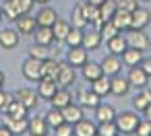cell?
<instances>
[{
  "label": "cell",
  "instance_id": "cell-47",
  "mask_svg": "<svg viewBox=\"0 0 151 136\" xmlns=\"http://www.w3.org/2000/svg\"><path fill=\"white\" fill-rule=\"evenodd\" d=\"M143 117H145V120H149V122H151V103H149V105H147V109H145V111H143Z\"/></svg>",
  "mask_w": 151,
  "mask_h": 136
},
{
  "label": "cell",
  "instance_id": "cell-40",
  "mask_svg": "<svg viewBox=\"0 0 151 136\" xmlns=\"http://www.w3.org/2000/svg\"><path fill=\"white\" fill-rule=\"evenodd\" d=\"M99 33H101V37L108 41L110 37H114V35H118L120 31H118V27L112 23V21H104L101 23V27H99Z\"/></svg>",
  "mask_w": 151,
  "mask_h": 136
},
{
  "label": "cell",
  "instance_id": "cell-9",
  "mask_svg": "<svg viewBox=\"0 0 151 136\" xmlns=\"http://www.w3.org/2000/svg\"><path fill=\"white\" fill-rule=\"evenodd\" d=\"M75 80H77L75 66H70L68 62H60V72L56 76L58 87H70V85H75Z\"/></svg>",
  "mask_w": 151,
  "mask_h": 136
},
{
  "label": "cell",
  "instance_id": "cell-10",
  "mask_svg": "<svg viewBox=\"0 0 151 136\" xmlns=\"http://www.w3.org/2000/svg\"><path fill=\"white\" fill-rule=\"evenodd\" d=\"M27 134L29 136H50V126L46 117H29L27 122Z\"/></svg>",
  "mask_w": 151,
  "mask_h": 136
},
{
  "label": "cell",
  "instance_id": "cell-26",
  "mask_svg": "<svg viewBox=\"0 0 151 136\" xmlns=\"http://www.w3.org/2000/svg\"><path fill=\"white\" fill-rule=\"evenodd\" d=\"M62 115H64V122L68 124H77L79 120H83V107L79 103H68L66 107H62Z\"/></svg>",
  "mask_w": 151,
  "mask_h": 136
},
{
  "label": "cell",
  "instance_id": "cell-22",
  "mask_svg": "<svg viewBox=\"0 0 151 136\" xmlns=\"http://www.w3.org/2000/svg\"><path fill=\"white\" fill-rule=\"evenodd\" d=\"M89 87H91V91L97 93L99 97H106V95L112 93V80H110V76H106V74H101L99 78H95L93 83H89Z\"/></svg>",
  "mask_w": 151,
  "mask_h": 136
},
{
  "label": "cell",
  "instance_id": "cell-37",
  "mask_svg": "<svg viewBox=\"0 0 151 136\" xmlns=\"http://www.w3.org/2000/svg\"><path fill=\"white\" fill-rule=\"evenodd\" d=\"M9 2L15 6V11L19 13V17H21V15H29V13L33 11V6H35L33 0H9Z\"/></svg>",
  "mask_w": 151,
  "mask_h": 136
},
{
  "label": "cell",
  "instance_id": "cell-48",
  "mask_svg": "<svg viewBox=\"0 0 151 136\" xmlns=\"http://www.w3.org/2000/svg\"><path fill=\"white\" fill-rule=\"evenodd\" d=\"M87 2H89V4H93V6H101L106 0H87Z\"/></svg>",
  "mask_w": 151,
  "mask_h": 136
},
{
  "label": "cell",
  "instance_id": "cell-32",
  "mask_svg": "<svg viewBox=\"0 0 151 136\" xmlns=\"http://www.w3.org/2000/svg\"><path fill=\"white\" fill-rule=\"evenodd\" d=\"M70 29H73L70 21H62V19H58V21L52 25V31H54V37H56V41H64Z\"/></svg>",
  "mask_w": 151,
  "mask_h": 136
},
{
  "label": "cell",
  "instance_id": "cell-44",
  "mask_svg": "<svg viewBox=\"0 0 151 136\" xmlns=\"http://www.w3.org/2000/svg\"><path fill=\"white\" fill-rule=\"evenodd\" d=\"M11 99H13V95H9L4 89H0V111L6 109V105L11 103Z\"/></svg>",
  "mask_w": 151,
  "mask_h": 136
},
{
  "label": "cell",
  "instance_id": "cell-27",
  "mask_svg": "<svg viewBox=\"0 0 151 136\" xmlns=\"http://www.w3.org/2000/svg\"><path fill=\"white\" fill-rule=\"evenodd\" d=\"M106 43H108V52H110V54H114V56H122V52L128 48L126 37H124V35H120V33H118V35H114V37H110Z\"/></svg>",
  "mask_w": 151,
  "mask_h": 136
},
{
  "label": "cell",
  "instance_id": "cell-29",
  "mask_svg": "<svg viewBox=\"0 0 151 136\" xmlns=\"http://www.w3.org/2000/svg\"><path fill=\"white\" fill-rule=\"evenodd\" d=\"M110 21H112V23L118 27V31H120V33L130 29V13H126V11L116 9V13L112 15V19H110Z\"/></svg>",
  "mask_w": 151,
  "mask_h": 136
},
{
  "label": "cell",
  "instance_id": "cell-36",
  "mask_svg": "<svg viewBox=\"0 0 151 136\" xmlns=\"http://www.w3.org/2000/svg\"><path fill=\"white\" fill-rule=\"evenodd\" d=\"M46 122H48V126H50V130H54L56 126H60L62 122H64V115H62V109H58V107H52L46 115Z\"/></svg>",
  "mask_w": 151,
  "mask_h": 136
},
{
  "label": "cell",
  "instance_id": "cell-12",
  "mask_svg": "<svg viewBox=\"0 0 151 136\" xmlns=\"http://www.w3.org/2000/svg\"><path fill=\"white\" fill-rule=\"evenodd\" d=\"M151 23V13L143 6H139L137 11L130 13V29H145Z\"/></svg>",
  "mask_w": 151,
  "mask_h": 136
},
{
  "label": "cell",
  "instance_id": "cell-7",
  "mask_svg": "<svg viewBox=\"0 0 151 136\" xmlns=\"http://www.w3.org/2000/svg\"><path fill=\"white\" fill-rule=\"evenodd\" d=\"M15 29L19 35H33V31L37 29V19L31 15H21L15 21Z\"/></svg>",
  "mask_w": 151,
  "mask_h": 136
},
{
  "label": "cell",
  "instance_id": "cell-28",
  "mask_svg": "<svg viewBox=\"0 0 151 136\" xmlns=\"http://www.w3.org/2000/svg\"><path fill=\"white\" fill-rule=\"evenodd\" d=\"M93 111H95V122L97 124L99 122H114V117H116V109L108 103H99Z\"/></svg>",
  "mask_w": 151,
  "mask_h": 136
},
{
  "label": "cell",
  "instance_id": "cell-42",
  "mask_svg": "<svg viewBox=\"0 0 151 136\" xmlns=\"http://www.w3.org/2000/svg\"><path fill=\"white\" fill-rule=\"evenodd\" d=\"M134 136H151V122L143 117V120L139 122L137 130H134Z\"/></svg>",
  "mask_w": 151,
  "mask_h": 136
},
{
  "label": "cell",
  "instance_id": "cell-17",
  "mask_svg": "<svg viewBox=\"0 0 151 136\" xmlns=\"http://www.w3.org/2000/svg\"><path fill=\"white\" fill-rule=\"evenodd\" d=\"M35 19H37V25H40V27H52L60 17H58V13H56L54 9H50V6L46 4V6L40 9V13L35 15Z\"/></svg>",
  "mask_w": 151,
  "mask_h": 136
},
{
  "label": "cell",
  "instance_id": "cell-35",
  "mask_svg": "<svg viewBox=\"0 0 151 136\" xmlns=\"http://www.w3.org/2000/svg\"><path fill=\"white\" fill-rule=\"evenodd\" d=\"M83 33H85V29H77V27H73V29L68 31V35H66L64 43H66L68 48H77V46H83Z\"/></svg>",
  "mask_w": 151,
  "mask_h": 136
},
{
  "label": "cell",
  "instance_id": "cell-24",
  "mask_svg": "<svg viewBox=\"0 0 151 136\" xmlns=\"http://www.w3.org/2000/svg\"><path fill=\"white\" fill-rule=\"evenodd\" d=\"M60 72V62L56 58H48L42 62V78H50V80H56Z\"/></svg>",
  "mask_w": 151,
  "mask_h": 136
},
{
  "label": "cell",
  "instance_id": "cell-1",
  "mask_svg": "<svg viewBox=\"0 0 151 136\" xmlns=\"http://www.w3.org/2000/svg\"><path fill=\"white\" fill-rule=\"evenodd\" d=\"M114 122H116V128H118L120 134H134L141 117L134 111H122V113H116Z\"/></svg>",
  "mask_w": 151,
  "mask_h": 136
},
{
  "label": "cell",
  "instance_id": "cell-23",
  "mask_svg": "<svg viewBox=\"0 0 151 136\" xmlns=\"http://www.w3.org/2000/svg\"><path fill=\"white\" fill-rule=\"evenodd\" d=\"M50 103H52V107L62 109V107H66L68 103H73V93L68 91V87H58V91H56V95L50 99Z\"/></svg>",
  "mask_w": 151,
  "mask_h": 136
},
{
  "label": "cell",
  "instance_id": "cell-5",
  "mask_svg": "<svg viewBox=\"0 0 151 136\" xmlns=\"http://www.w3.org/2000/svg\"><path fill=\"white\" fill-rule=\"evenodd\" d=\"M77 103L81 107H89V109H95L99 103H101V97L97 93L91 91V87H81L77 91Z\"/></svg>",
  "mask_w": 151,
  "mask_h": 136
},
{
  "label": "cell",
  "instance_id": "cell-3",
  "mask_svg": "<svg viewBox=\"0 0 151 136\" xmlns=\"http://www.w3.org/2000/svg\"><path fill=\"white\" fill-rule=\"evenodd\" d=\"M21 72H23V76H25L29 83H37V80L42 78V60L29 56V58L21 64Z\"/></svg>",
  "mask_w": 151,
  "mask_h": 136
},
{
  "label": "cell",
  "instance_id": "cell-39",
  "mask_svg": "<svg viewBox=\"0 0 151 136\" xmlns=\"http://www.w3.org/2000/svg\"><path fill=\"white\" fill-rule=\"evenodd\" d=\"M97 134L99 136H116L120 132L116 128V122H99L97 124Z\"/></svg>",
  "mask_w": 151,
  "mask_h": 136
},
{
  "label": "cell",
  "instance_id": "cell-19",
  "mask_svg": "<svg viewBox=\"0 0 151 136\" xmlns=\"http://www.w3.org/2000/svg\"><path fill=\"white\" fill-rule=\"evenodd\" d=\"M149 103H151V89H149V87L139 89V93L132 97V107H134V111L143 113V111L147 109V105H149Z\"/></svg>",
  "mask_w": 151,
  "mask_h": 136
},
{
  "label": "cell",
  "instance_id": "cell-14",
  "mask_svg": "<svg viewBox=\"0 0 151 136\" xmlns=\"http://www.w3.org/2000/svg\"><path fill=\"white\" fill-rule=\"evenodd\" d=\"M73 134L75 136H95L97 134V122L83 117L77 124H73Z\"/></svg>",
  "mask_w": 151,
  "mask_h": 136
},
{
  "label": "cell",
  "instance_id": "cell-53",
  "mask_svg": "<svg viewBox=\"0 0 151 136\" xmlns=\"http://www.w3.org/2000/svg\"><path fill=\"white\" fill-rule=\"evenodd\" d=\"M116 136H120V134H116Z\"/></svg>",
  "mask_w": 151,
  "mask_h": 136
},
{
  "label": "cell",
  "instance_id": "cell-4",
  "mask_svg": "<svg viewBox=\"0 0 151 136\" xmlns=\"http://www.w3.org/2000/svg\"><path fill=\"white\" fill-rule=\"evenodd\" d=\"M13 97H15L17 101H21L29 111L35 109L37 103H40V95H37V91H35V89H29V87H21V89H17Z\"/></svg>",
  "mask_w": 151,
  "mask_h": 136
},
{
  "label": "cell",
  "instance_id": "cell-25",
  "mask_svg": "<svg viewBox=\"0 0 151 136\" xmlns=\"http://www.w3.org/2000/svg\"><path fill=\"white\" fill-rule=\"evenodd\" d=\"M110 80H112V95H116V97H124V95L130 91V83H128L126 76L116 74V76H112Z\"/></svg>",
  "mask_w": 151,
  "mask_h": 136
},
{
  "label": "cell",
  "instance_id": "cell-41",
  "mask_svg": "<svg viewBox=\"0 0 151 136\" xmlns=\"http://www.w3.org/2000/svg\"><path fill=\"white\" fill-rule=\"evenodd\" d=\"M116 9L126 11V13H132V11L139 9V0H116Z\"/></svg>",
  "mask_w": 151,
  "mask_h": 136
},
{
  "label": "cell",
  "instance_id": "cell-51",
  "mask_svg": "<svg viewBox=\"0 0 151 136\" xmlns=\"http://www.w3.org/2000/svg\"><path fill=\"white\" fill-rule=\"evenodd\" d=\"M2 19H4V15H2V6H0V23H2Z\"/></svg>",
  "mask_w": 151,
  "mask_h": 136
},
{
  "label": "cell",
  "instance_id": "cell-38",
  "mask_svg": "<svg viewBox=\"0 0 151 136\" xmlns=\"http://www.w3.org/2000/svg\"><path fill=\"white\" fill-rule=\"evenodd\" d=\"M114 13H116V0H106L99 6V19L101 21H110Z\"/></svg>",
  "mask_w": 151,
  "mask_h": 136
},
{
  "label": "cell",
  "instance_id": "cell-16",
  "mask_svg": "<svg viewBox=\"0 0 151 136\" xmlns=\"http://www.w3.org/2000/svg\"><path fill=\"white\" fill-rule=\"evenodd\" d=\"M37 83H40V85H37V95H40V99L50 101V99L56 95V91H58V83H56V80H50V78H40Z\"/></svg>",
  "mask_w": 151,
  "mask_h": 136
},
{
  "label": "cell",
  "instance_id": "cell-20",
  "mask_svg": "<svg viewBox=\"0 0 151 136\" xmlns=\"http://www.w3.org/2000/svg\"><path fill=\"white\" fill-rule=\"evenodd\" d=\"M33 39H35V43H40V46H48V48L56 41L52 27H40V25H37V29L33 31Z\"/></svg>",
  "mask_w": 151,
  "mask_h": 136
},
{
  "label": "cell",
  "instance_id": "cell-34",
  "mask_svg": "<svg viewBox=\"0 0 151 136\" xmlns=\"http://www.w3.org/2000/svg\"><path fill=\"white\" fill-rule=\"evenodd\" d=\"M29 56L42 60V62L48 60V58H54V56H52V50H50L48 46H40V43H33V46L29 48Z\"/></svg>",
  "mask_w": 151,
  "mask_h": 136
},
{
  "label": "cell",
  "instance_id": "cell-31",
  "mask_svg": "<svg viewBox=\"0 0 151 136\" xmlns=\"http://www.w3.org/2000/svg\"><path fill=\"white\" fill-rule=\"evenodd\" d=\"M4 113H9V115H15V117H29V109L21 103V101H17L15 97L11 99V103L6 105V109H4Z\"/></svg>",
  "mask_w": 151,
  "mask_h": 136
},
{
  "label": "cell",
  "instance_id": "cell-45",
  "mask_svg": "<svg viewBox=\"0 0 151 136\" xmlns=\"http://www.w3.org/2000/svg\"><path fill=\"white\" fill-rule=\"evenodd\" d=\"M139 66H141V68L149 74V78H151V58H143V62H141Z\"/></svg>",
  "mask_w": 151,
  "mask_h": 136
},
{
  "label": "cell",
  "instance_id": "cell-50",
  "mask_svg": "<svg viewBox=\"0 0 151 136\" xmlns=\"http://www.w3.org/2000/svg\"><path fill=\"white\" fill-rule=\"evenodd\" d=\"M33 2H35V4H42V6H46L48 2H52V0H33Z\"/></svg>",
  "mask_w": 151,
  "mask_h": 136
},
{
  "label": "cell",
  "instance_id": "cell-6",
  "mask_svg": "<svg viewBox=\"0 0 151 136\" xmlns=\"http://www.w3.org/2000/svg\"><path fill=\"white\" fill-rule=\"evenodd\" d=\"M126 78H128L130 87H134V89L149 87V74H147V72H145L141 66H130V70H128Z\"/></svg>",
  "mask_w": 151,
  "mask_h": 136
},
{
  "label": "cell",
  "instance_id": "cell-2",
  "mask_svg": "<svg viewBox=\"0 0 151 136\" xmlns=\"http://www.w3.org/2000/svg\"><path fill=\"white\" fill-rule=\"evenodd\" d=\"M124 37H126L128 48H134V50H141V52H147L149 46H151L149 37L145 35V29H128V33Z\"/></svg>",
  "mask_w": 151,
  "mask_h": 136
},
{
  "label": "cell",
  "instance_id": "cell-18",
  "mask_svg": "<svg viewBox=\"0 0 151 136\" xmlns=\"http://www.w3.org/2000/svg\"><path fill=\"white\" fill-rule=\"evenodd\" d=\"M101 41H104V37H101L99 29H89V31L83 33V48H85L87 52L97 50V48L101 46Z\"/></svg>",
  "mask_w": 151,
  "mask_h": 136
},
{
  "label": "cell",
  "instance_id": "cell-15",
  "mask_svg": "<svg viewBox=\"0 0 151 136\" xmlns=\"http://www.w3.org/2000/svg\"><path fill=\"white\" fill-rule=\"evenodd\" d=\"M19 39H21V35L17 33V29H2L0 31V48L2 50H15L17 46H19Z\"/></svg>",
  "mask_w": 151,
  "mask_h": 136
},
{
  "label": "cell",
  "instance_id": "cell-52",
  "mask_svg": "<svg viewBox=\"0 0 151 136\" xmlns=\"http://www.w3.org/2000/svg\"><path fill=\"white\" fill-rule=\"evenodd\" d=\"M95 136H99V134H95Z\"/></svg>",
  "mask_w": 151,
  "mask_h": 136
},
{
  "label": "cell",
  "instance_id": "cell-33",
  "mask_svg": "<svg viewBox=\"0 0 151 136\" xmlns=\"http://www.w3.org/2000/svg\"><path fill=\"white\" fill-rule=\"evenodd\" d=\"M70 25L77 27V29L89 27V23H87V19H85V15H83V9H81V2H79V4L73 9V13H70Z\"/></svg>",
  "mask_w": 151,
  "mask_h": 136
},
{
  "label": "cell",
  "instance_id": "cell-49",
  "mask_svg": "<svg viewBox=\"0 0 151 136\" xmlns=\"http://www.w3.org/2000/svg\"><path fill=\"white\" fill-rule=\"evenodd\" d=\"M4 80H6V76H4V72H2V70H0V89L4 87Z\"/></svg>",
  "mask_w": 151,
  "mask_h": 136
},
{
  "label": "cell",
  "instance_id": "cell-8",
  "mask_svg": "<svg viewBox=\"0 0 151 136\" xmlns=\"http://www.w3.org/2000/svg\"><path fill=\"white\" fill-rule=\"evenodd\" d=\"M101 70H104V74L106 76H116V74H120V70H122V60H120V56H114V54H108L101 62Z\"/></svg>",
  "mask_w": 151,
  "mask_h": 136
},
{
  "label": "cell",
  "instance_id": "cell-13",
  "mask_svg": "<svg viewBox=\"0 0 151 136\" xmlns=\"http://www.w3.org/2000/svg\"><path fill=\"white\" fill-rule=\"evenodd\" d=\"M27 122H29V117H15V115L4 113V126H6L15 136H21V134L27 132Z\"/></svg>",
  "mask_w": 151,
  "mask_h": 136
},
{
  "label": "cell",
  "instance_id": "cell-11",
  "mask_svg": "<svg viewBox=\"0 0 151 136\" xmlns=\"http://www.w3.org/2000/svg\"><path fill=\"white\" fill-rule=\"evenodd\" d=\"M87 60H89V58H87V50H85L83 46L68 48V52H66V62H68L70 66H75V68H83Z\"/></svg>",
  "mask_w": 151,
  "mask_h": 136
},
{
  "label": "cell",
  "instance_id": "cell-43",
  "mask_svg": "<svg viewBox=\"0 0 151 136\" xmlns=\"http://www.w3.org/2000/svg\"><path fill=\"white\" fill-rule=\"evenodd\" d=\"M54 136H75V134H73V124L62 122L60 126L54 128Z\"/></svg>",
  "mask_w": 151,
  "mask_h": 136
},
{
  "label": "cell",
  "instance_id": "cell-46",
  "mask_svg": "<svg viewBox=\"0 0 151 136\" xmlns=\"http://www.w3.org/2000/svg\"><path fill=\"white\" fill-rule=\"evenodd\" d=\"M0 136H15V134H13V132H11V130L2 124V126H0Z\"/></svg>",
  "mask_w": 151,
  "mask_h": 136
},
{
  "label": "cell",
  "instance_id": "cell-21",
  "mask_svg": "<svg viewBox=\"0 0 151 136\" xmlns=\"http://www.w3.org/2000/svg\"><path fill=\"white\" fill-rule=\"evenodd\" d=\"M81 74H83V78H85L87 83H93L95 78H99V76L104 74V70H101V64H99V62H91V60H87L85 66L81 68Z\"/></svg>",
  "mask_w": 151,
  "mask_h": 136
},
{
  "label": "cell",
  "instance_id": "cell-30",
  "mask_svg": "<svg viewBox=\"0 0 151 136\" xmlns=\"http://www.w3.org/2000/svg\"><path fill=\"white\" fill-rule=\"evenodd\" d=\"M143 52L141 50H134V48H126L124 52H122V64H126L128 68L130 66H139L141 62H143Z\"/></svg>",
  "mask_w": 151,
  "mask_h": 136
}]
</instances>
